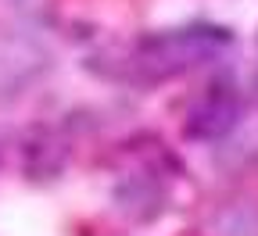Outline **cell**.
I'll use <instances>...</instances> for the list:
<instances>
[{
    "label": "cell",
    "instance_id": "obj_1",
    "mask_svg": "<svg viewBox=\"0 0 258 236\" xmlns=\"http://www.w3.org/2000/svg\"><path fill=\"white\" fill-rule=\"evenodd\" d=\"M226 43H230V36L222 29H172V32L144 40L137 50V64L151 79L179 75L194 64H201L205 57L219 54Z\"/></svg>",
    "mask_w": 258,
    "mask_h": 236
},
{
    "label": "cell",
    "instance_id": "obj_2",
    "mask_svg": "<svg viewBox=\"0 0 258 236\" xmlns=\"http://www.w3.org/2000/svg\"><path fill=\"white\" fill-rule=\"evenodd\" d=\"M43 50H36L32 43H8L0 47V97H15L22 86H29L43 72Z\"/></svg>",
    "mask_w": 258,
    "mask_h": 236
},
{
    "label": "cell",
    "instance_id": "obj_3",
    "mask_svg": "<svg viewBox=\"0 0 258 236\" xmlns=\"http://www.w3.org/2000/svg\"><path fill=\"white\" fill-rule=\"evenodd\" d=\"M237 111H240L237 97H230V93H212V97H205L201 104L190 111L186 132H190V136H198V140H215V136H222V132L233 129Z\"/></svg>",
    "mask_w": 258,
    "mask_h": 236
},
{
    "label": "cell",
    "instance_id": "obj_4",
    "mask_svg": "<svg viewBox=\"0 0 258 236\" xmlns=\"http://www.w3.org/2000/svg\"><path fill=\"white\" fill-rule=\"evenodd\" d=\"M64 161V150L61 143L50 136V132L36 129V132H29L25 143H22V165H25V172L32 179H47L50 172H57Z\"/></svg>",
    "mask_w": 258,
    "mask_h": 236
}]
</instances>
